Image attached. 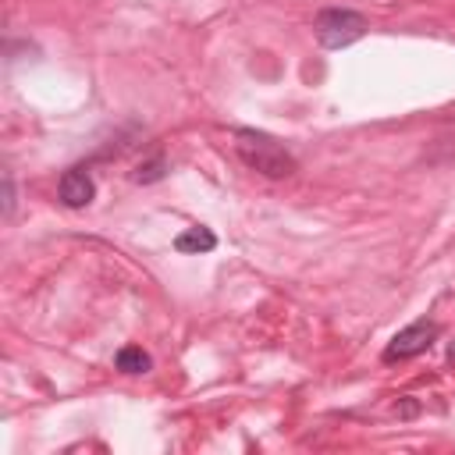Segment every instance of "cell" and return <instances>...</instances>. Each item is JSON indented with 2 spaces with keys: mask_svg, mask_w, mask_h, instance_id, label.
<instances>
[{
  "mask_svg": "<svg viewBox=\"0 0 455 455\" xmlns=\"http://www.w3.org/2000/svg\"><path fill=\"white\" fill-rule=\"evenodd\" d=\"M235 153L242 164L263 178H288L295 174V156L284 149L281 139L259 132V128H235Z\"/></svg>",
  "mask_w": 455,
  "mask_h": 455,
  "instance_id": "cell-1",
  "label": "cell"
},
{
  "mask_svg": "<svg viewBox=\"0 0 455 455\" xmlns=\"http://www.w3.org/2000/svg\"><path fill=\"white\" fill-rule=\"evenodd\" d=\"M366 28H370V21L352 7H323L313 18V32H316V43L323 50H345L355 39H363Z\"/></svg>",
  "mask_w": 455,
  "mask_h": 455,
  "instance_id": "cell-2",
  "label": "cell"
},
{
  "mask_svg": "<svg viewBox=\"0 0 455 455\" xmlns=\"http://www.w3.org/2000/svg\"><path fill=\"white\" fill-rule=\"evenodd\" d=\"M441 327L434 320H412L409 327H402L387 345H384V363H405V359H416L423 355L434 341H437Z\"/></svg>",
  "mask_w": 455,
  "mask_h": 455,
  "instance_id": "cell-3",
  "label": "cell"
},
{
  "mask_svg": "<svg viewBox=\"0 0 455 455\" xmlns=\"http://www.w3.org/2000/svg\"><path fill=\"white\" fill-rule=\"evenodd\" d=\"M57 199L68 206V210H85L92 199H96V181H92V171L85 164H75L60 174L57 181Z\"/></svg>",
  "mask_w": 455,
  "mask_h": 455,
  "instance_id": "cell-4",
  "label": "cell"
},
{
  "mask_svg": "<svg viewBox=\"0 0 455 455\" xmlns=\"http://www.w3.org/2000/svg\"><path fill=\"white\" fill-rule=\"evenodd\" d=\"M174 249L178 252H188V256H199V252H213L217 249V235L210 228H185L178 238H174Z\"/></svg>",
  "mask_w": 455,
  "mask_h": 455,
  "instance_id": "cell-5",
  "label": "cell"
},
{
  "mask_svg": "<svg viewBox=\"0 0 455 455\" xmlns=\"http://www.w3.org/2000/svg\"><path fill=\"white\" fill-rule=\"evenodd\" d=\"M167 171H171L167 156H164V153H153V156H146V160H139V164H135L132 181H135V185H153V181H164V178H167Z\"/></svg>",
  "mask_w": 455,
  "mask_h": 455,
  "instance_id": "cell-6",
  "label": "cell"
},
{
  "mask_svg": "<svg viewBox=\"0 0 455 455\" xmlns=\"http://www.w3.org/2000/svg\"><path fill=\"white\" fill-rule=\"evenodd\" d=\"M114 366H117L121 373H149L153 359H149V352H142L139 345H124V348L114 355Z\"/></svg>",
  "mask_w": 455,
  "mask_h": 455,
  "instance_id": "cell-7",
  "label": "cell"
},
{
  "mask_svg": "<svg viewBox=\"0 0 455 455\" xmlns=\"http://www.w3.org/2000/svg\"><path fill=\"white\" fill-rule=\"evenodd\" d=\"M14 203H18V199H14V178H11V171H7V174H4V217H7V220L14 217Z\"/></svg>",
  "mask_w": 455,
  "mask_h": 455,
  "instance_id": "cell-8",
  "label": "cell"
},
{
  "mask_svg": "<svg viewBox=\"0 0 455 455\" xmlns=\"http://www.w3.org/2000/svg\"><path fill=\"white\" fill-rule=\"evenodd\" d=\"M448 363H451V366H455V341H451V345H448Z\"/></svg>",
  "mask_w": 455,
  "mask_h": 455,
  "instance_id": "cell-9",
  "label": "cell"
}]
</instances>
